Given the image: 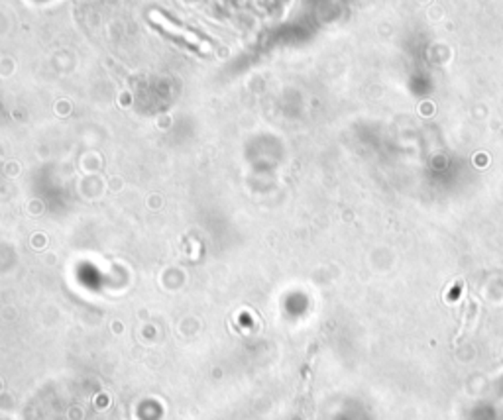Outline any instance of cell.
<instances>
[{"label": "cell", "mask_w": 503, "mask_h": 420, "mask_svg": "<svg viewBox=\"0 0 503 420\" xmlns=\"http://www.w3.org/2000/svg\"><path fill=\"white\" fill-rule=\"evenodd\" d=\"M152 16V20H155V24H159L164 30H168V32H171V34H175V36H181L183 39H187L189 43H193V46H197L199 50H203V51H210V46H208L207 41H203V39L199 38V36H195V34H191V32H187V30H183V28H177L175 24H171L169 22L168 18H164L161 14L159 12H152L150 14Z\"/></svg>", "instance_id": "obj_1"}]
</instances>
